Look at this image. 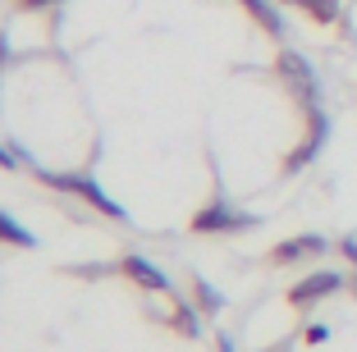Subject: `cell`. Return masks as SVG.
Instances as JSON below:
<instances>
[{
  "label": "cell",
  "instance_id": "cell-12",
  "mask_svg": "<svg viewBox=\"0 0 357 352\" xmlns=\"http://www.w3.org/2000/svg\"><path fill=\"white\" fill-rule=\"evenodd\" d=\"M0 243H10V247H37L32 229H23L19 220L10 215V211H0Z\"/></svg>",
  "mask_w": 357,
  "mask_h": 352
},
{
  "label": "cell",
  "instance_id": "cell-8",
  "mask_svg": "<svg viewBox=\"0 0 357 352\" xmlns=\"http://www.w3.org/2000/svg\"><path fill=\"white\" fill-rule=\"evenodd\" d=\"M275 5H294V10H303L312 23H321V28H344L339 0H275Z\"/></svg>",
  "mask_w": 357,
  "mask_h": 352
},
{
  "label": "cell",
  "instance_id": "cell-17",
  "mask_svg": "<svg viewBox=\"0 0 357 352\" xmlns=\"http://www.w3.org/2000/svg\"><path fill=\"white\" fill-rule=\"evenodd\" d=\"M5 60H10V42L0 37V69H5Z\"/></svg>",
  "mask_w": 357,
  "mask_h": 352
},
{
  "label": "cell",
  "instance_id": "cell-10",
  "mask_svg": "<svg viewBox=\"0 0 357 352\" xmlns=\"http://www.w3.org/2000/svg\"><path fill=\"white\" fill-rule=\"evenodd\" d=\"M169 330L183 334V339H197V334H202V311L174 298V302H169Z\"/></svg>",
  "mask_w": 357,
  "mask_h": 352
},
{
  "label": "cell",
  "instance_id": "cell-14",
  "mask_svg": "<svg viewBox=\"0 0 357 352\" xmlns=\"http://www.w3.org/2000/svg\"><path fill=\"white\" fill-rule=\"evenodd\" d=\"M19 160H23V151H14V146L0 142V169H10V174H14V169H19Z\"/></svg>",
  "mask_w": 357,
  "mask_h": 352
},
{
  "label": "cell",
  "instance_id": "cell-2",
  "mask_svg": "<svg viewBox=\"0 0 357 352\" xmlns=\"http://www.w3.org/2000/svg\"><path fill=\"white\" fill-rule=\"evenodd\" d=\"M188 229L202 234V238H215V234H248V229H257V215L229 206V201H206V206L188 220Z\"/></svg>",
  "mask_w": 357,
  "mask_h": 352
},
{
  "label": "cell",
  "instance_id": "cell-7",
  "mask_svg": "<svg viewBox=\"0 0 357 352\" xmlns=\"http://www.w3.org/2000/svg\"><path fill=\"white\" fill-rule=\"evenodd\" d=\"M119 275L124 280H133L137 289H147V293H169V280H165V270H156L147 257H119Z\"/></svg>",
  "mask_w": 357,
  "mask_h": 352
},
{
  "label": "cell",
  "instance_id": "cell-9",
  "mask_svg": "<svg viewBox=\"0 0 357 352\" xmlns=\"http://www.w3.org/2000/svg\"><path fill=\"white\" fill-rule=\"evenodd\" d=\"M238 5L248 10V19H252L261 32H271V37L284 32V19H280V10H275V0H238Z\"/></svg>",
  "mask_w": 357,
  "mask_h": 352
},
{
  "label": "cell",
  "instance_id": "cell-19",
  "mask_svg": "<svg viewBox=\"0 0 357 352\" xmlns=\"http://www.w3.org/2000/svg\"><path fill=\"white\" fill-rule=\"evenodd\" d=\"M348 284H353V293H357V275H353V280H348Z\"/></svg>",
  "mask_w": 357,
  "mask_h": 352
},
{
  "label": "cell",
  "instance_id": "cell-15",
  "mask_svg": "<svg viewBox=\"0 0 357 352\" xmlns=\"http://www.w3.org/2000/svg\"><path fill=\"white\" fill-rule=\"evenodd\" d=\"M339 257H344L348 266H357V234H348V238H339Z\"/></svg>",
  "mask_w": 357,
  "mask_h": 352
},
{
  "label": "cell",
  "instance_id": "cell-4",
  "mask_svg": "<svg viewBox=\"0 0 357 352\" xmlns=\"http://www.w3.org/2000/svg\"><path fill=\"white\" fill-rule=\"evenodd\" d=\"M326 137H330V114L316 105V110H307V128H303V137H298V146L289 155H284V174H298V169H307L321 155V146H326Z\"/></svg>",
  "mask_w": 357,
  "mask_h": 352
},
{
  "label": "cell",
  "instance_id": "cell-3",
  "mask_svg": "<svg viewBox=\"0 0 357 352\" xmlns=\"http://www.w3.org/2000/svg\"><path fill=\"white\" fill-rule=\"evenodd\" d=\"M275 73H280V83L303 101V110H316V105H321V83H316L312 64H307L298 51H280L275 55Z\"/></svg>",
  "mask_w": 357,
  "mask_h": 352
},
{
  "label": "cell",
  "instance_id": "cell-11",
  "mask_svg": "<svg viewBox=\"0 0 357 352\" xmlns=\"http://www.w3.org/2000/svg\"><path fill=\"white\" fill-rule=\"evenodd\" d=\"M188 293H192V302H197L202 316H220V311H225V298H220L215 289H211L206 280H197V275L188 280Z\"/></svg>",
  "mask_w": 357,
  "mask_h": 352
},
{
  "label": "cell",
  "instance_id": "cell-6",
  "mask_svg": "<svg viewBox=\"0 0 357 352\" xmlns=\"http://www.w3.org/2000/svg\"><path fill=\"white\" fill-rule=\"evenodd\" d=\"M330 252V243L321 238V234H298V238H284V243H275L271 247V266L275 270H289V266H307V261H316V257H326Z\"/></svg>",
  "mask_w": 357,
  "mask_h": 352
},
{
  "label": "cell",
  "instance_id": "cell-18",
  "mask_svg": "<svg viewBox=\"0 0 357 352\" xmlns=\"http://www.w3.org/2000/svg\"><path fill=\"white\" fill-rule=\"evenodd\" d=\"M220 352H234V343H229V339H225V334H220Z\"/></svg>",
  "mask_w": 357,
  "mask_h": 352
},
{
  "label": "cell",
  "instance_id": "cell-1",
  "mask_svg": "<svg viewBox=\"0 0 357 352\" xmlns=\"http://www.w3.org/2000/svg\"><path fill=\"white\" fill-rule=\"evenodd\" d=\"M37 183L55 188V192H69V197H78L83 206H92L96 215L115 220V224H128V211L119 206V201L110 197V192H105L92 174H51V169H37Z\"/></svg>",
  "mask_w": 357,
  "mask_h": 352
},
{
  "label": "cell",
  "instance_id": "cell-16",
  "mask_svg": "<svg viewBox=\"0 0 357 352\" xmlns=\"http://www.w3.org/2000/svg\"><path fill=\"white\" fill-rule=\"evenodd\" d=\"M303 339L316 348V343H326V339H330V330H326V325H307V330H303Z\"/></svg>",
  "mask_w": 357,
  "mask_h": 352
},
{
  "label": "cell",
  "instance_id": "cell-5",
  "mask_svg": "<svg viewBox=\"0 0 357 352\" xmlns=\"http://www.w3.org/2000/svg\"><path fill=\"white\" fill-rule=\"evenodd\" d=\"M344 275H339V270H316V275H307V280H298L294 289H289V307L294 311H312L316 302H326V298H335L339 289H344Z\"/></svg>",
  "mask_w": 357,
  "mask_h": 352
},
{
  "label": "cell",
  "instance_id": "cell-13",
  "mask_svg": "<svg viewBox=\"0 0 357 352\" xmlns=\"http://www.w3.org/2000/svg\"><path fill=\"white\" fill-rule=\"evenodd\" d=\"M60 0H14V10H23V14H42V10H55Z\"/></svg>",
  "mask_w": 357,
  "mask_h": 352
}]
</instances>
